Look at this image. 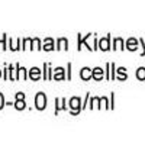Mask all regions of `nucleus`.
<instances>
[{
    "label": "nucleus",
    "mask_w": 145,
    "mask_h": 145,
    "mask_svg": "<svg viewBox=\"0 0 145 145\" xmlns=\"http://www.w3.org/2000/svg\"><path fill=\"white\" fill-rule=\"evenodd\" d=\"M35 105H36V109H39V110L45 109V106H46V97H45L44 93H38V94H36Z\"/></svg>",
    "instance_id": "1"
},
{
    "label": "nucleus",
    "mask_w": 145,
    "mask_h": 145,
    "mask_svg": "<svg viewBox=\"0 0 145 145\" xmlns=\"http://www.w3.org/2000/svg\"><path fill=\"white\" fill-rule=\"evenodd\" d=\"M16 97H18V102L15 103V106H16V109H19V110H22V109H25V102H23V93H18L16 94Z\"/></svg>",
    "instance_id": "2"
},
{
    "label": "nucleus",
    "mask_w": 145,
    "mask_h": 145,
    "mask_svg": "<svg viewBox=\"0 0 145 145\" xmlns=\"http://www.w3.org/2000/svg\"><path fill=\"white\" fill-rule=\"evenodd\" d=\"M70 107L74 110V113L78 110L80 112V99H77V97H72L71 100H70Z\"/></svg>",
    "instance_id": "3"
},
{
    "label": "nucleus",
    "mask_w": 145,
    "mask_h": 145,
    "mask_svg": "<svg viewBox=\"0 0 145 145\" xmlns=\"http://www.w3.org/2000/svg\"><path fill=\"white\" fill-rule=\"evenodd\" d=\"M91 76H93V72L90 71V68L86 67V68H83V70H81V78H83V80H89Z\"/></svg>",
    "instance_id": "4"
},
{
    "label": "nucleus",
    "mask_w": 145,
    "mask_h": 145,
    "mask_svg": "<svg viewBox=\"0 0 145 145\" xmlns=\"http://www.w3.org/2000/svg\"><path fill=\"white\" fill-rule=\"evenodd\" d=\"M39 76H41L39 68H32V70H31V72H29V77H31L32 80H38V78H39Z\"/></svg>",
    "instance_id": "5"
},
{
    "label": "nucleus",
    "mask_w": 145,
    "mask_h": 145,
    "mask_svg": "<svg viewBox=\"0 0 145 145\" xmlns=\"http://www.w3.org/2000/svg\"><path fill=\"white\" fill-rule=\"evenodd\" d=\"M93 77H94L96 80H100V78L103 77V71H102V68H94V70H93Z\"/></svg>",
    "instance_id": "6"
},
{
    "label": "nucleus",
    "mask_w": 145,
    "mask_h": 145,
    "mask_svg": "<svg viewBox=\"0 0 145 145\" xmlns=\"http://www.w3.org/2000/svg\"><path fill=\"white\" fill-rule=\"evenodd\" d=\"M65 45H68V42H67V39H64V38H61L58 41V50H67V46Z\"/></svg>",
    "instance_id": "7"
},
{
    "label": "nucleus",
    "mask_w": 145,
    "mask_h": 145,
    "mask_svg": "<svg viewBox=\"0 0 145 145\" xmlns=\"http://www.w3.org/2000/svg\"><path fill=\"white\" fill-rule=\"evenodd\" d=\"M100 50H103V51L109 50V38H106V39L100 41Z\"/></svg>",
    "instance_id": "8"
},
{
    "label": "nucleus",
    "mask_w": 145,
    "mask_h": 145,
    "mask_svg": "<svg viewBox=\"0 0 145 145\" xmlns=\"http://www.w3.org/2000/svg\"><path fill=\"white\" fill-rule=\"evenodd\" d=\"M54 78H58V80H61V78H64V74H63V68H57V70H55V74H54Z\"/></svg>",
    "instance_id": "9"
},
{
    "label": "nucleus",
    "mask_w": 145,
    "mask_h": 145,
    "mask_svg": "<svg viewBox=\"0 0 145 145\" xmlns=\"http://www.w3.org/2000/svg\"><path fill=\"white\" fill-rule=\"evenodd\" d=\"M44 48H45L46 51H51L52 48H54V46H52V39H46V44H45Z\"/></svg>",
    "instance_id": "10"
},
{
    "label": "nucleus",
    "mask_w": 145,
    "mask_h": 145,
    "mask_svg": "<svg viewBox=\"0 0 145 145\" xmlns=\"http://www.w3.org/2000/svg\"><path fill=\"white\" fill-rule=\"evenodd\" d=\"M137 76H138V78L144 80V78H145V68H139L138 72H137Z\"/></svg>",
    "instance_id": "11"
},
{
    "label": "nucleus",
    "mask_w": 145,
    "mask_h": 145,
    "mask_svg": "<svg viewBox=\"0 0 145 145\" xmlns=\"http://www.w3.org/2000/svg\"><path fill=\"white\" fill-rule=\"evenodd\" d=\"M134 45H135V41H134V39H131V41L128 42V48H129V50H135Z\"/></svg>",
    "instance_id": "12"
},
{
    "label": "nucleus",
    "mask_w": 145,
    "mask_h": 145,
    "mask_svg": "<svg viewBox=\"0 0 145 145\" xmlns=\"http://www.w3.org/2000/svg\"><path fill=\"white\" fill-rule=\"evenodd\" d=\"M19 77L26 78V76H25V68H19Z\"/></svg>",
    "instance_id": "13"
},
{
    "label": "nucleus",
    "mask_w": 145,
    "mask_h": 145,
    "mask_svg": "<svg viewBox=\"0 0 145 145\" xmlns=\"http://www.w3.org/2000/svg\"><path fill=\"white\" fill-rule=\"evenodd\" d=\"M5 106V99H3V94L0 93V109H2Z\"/></svg>",
    "instance_id": "14"
}]
</instances>
